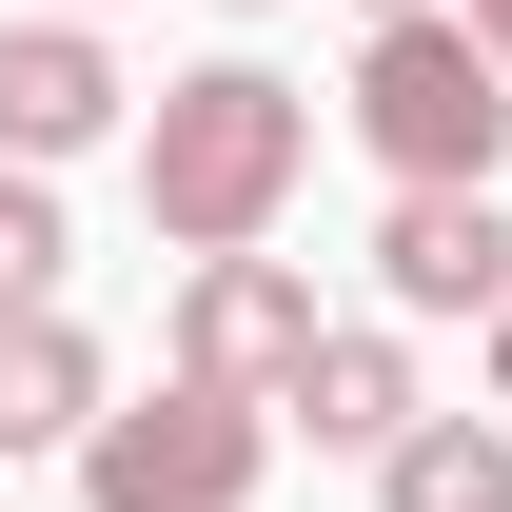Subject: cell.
I'll list each match as a JSON object with an SVG mask.
<instances>
[{
  "mask_svg": "<svg viewBox=\"0 0 512 512\" xmlns=\"http://www.w3.org/2000/svg\"><path fill=\"white\" fill-rule=\"evenodd\" d=\"M296 178H316V99H296L276 60L158 79V119H138V217H158L178 256H256Z\"/></svg>",
  "mask_w": 512,
  "mask_h": 512,
  "instance_id": "obj_1",
  "label": "cell"
},
{
  "mask_svg": "<svg viewBox=\"0 0 512 512\" xmlns=\"http://www.w3.org/2000/svg\"><path fill=\"white\" fill-rule=\"evenodd\" d=\"M355 138L394 158V197H493V158H512V60L473 40V20H375Z\"/></svg>",
  "mask_w": 512,
  "mask_h": 512,
  "instance_id": "obj_2",
  "label": "cell"
},
{
  "mask_svg": "<svg viewBox=\"0 0 512 512\" xmlns=\"http://www.w3.org/2000/svg\"><path fill=\"white\" fill-rule=\"evenodd\" d=\"M256 473H276V414H237V394H138L79 434V512H237Z\"/></svg>",
  "mask_w": 512,
  "mask_h": 512,
  "instance_id": "obj_3",
  "label": "cell"
},
{
  "mask_svg": "<svg viewBox=\"0 0 512 512\" xmlns=\"http://www.w3.org/2000/svg\"><path fill=\"white\" fill-rule=\"evenodd\" d=\"M316 335H335V316H316V276H296V256H197V276H178V394L276 414Z\"/></svg>",
  "mask_w": 512,
  "mask_h": 512,
  "instance_id": "obj_4",
  "label": "cell"
},
{
  "mask_svg": "<svg viewBox=\"0 0 512 512\" xmlns=\"http://www.w3.org/2000/svg\"><path fill=\"white\" fill-rule=\"evenodd\" d=\"M119 99L138 79L99 60V20H0V158L20 178H60L79 138H119Z\"/></svg>",
  "mask_w": 512,
  "mask_h": 512,
  "instance_id": "obj_5",
  "label": "cell"
},
{
  "mask_svg": "<svg viewBox=\"0 0 512 512\" xmlns=\"http://www.w3.org/2000/svg\"><path fill=\"white\" fill-rule=\"evenodd\" d=\"M375 296L394 316H512V217L493 197H394L375 217Z\"/></svg>",
  "mask_w": 512,
  "mask_h": 512,
  "instance_id": "obj_6",
  "label": "cell"
},
{
  "mask_svg": "<svg viewBox=\"0 0 512 512\" xmlns=\"http://www.w3.org/2000/svg\"><path fill=\"white\" fill-rule=\"evenodd\" d=\"M79 434H99V335L0 316V453H79Z\"/></svg>",
  "mask_w": 512,
  "mask_h": 512,
  "instance_id": "obj_7",
  "label": "cell"
},
{
  "mask_svg": "<svg viewBox=\"0 0 512 512\" xmlns=\"http://www.w3.org/2000/svg\"><path fill=\"white\" fill-rule=\"evenodd\" d=\"M276 414H296L316 453H394V434H414V355H394V335H316Z\"/></svg>",
  "mask_w": 512,
  "mask_h": 512,
  "instance_id": "obj_8",
  "label": "cell"
},
{
  "mask_svg": "<svg viewBox=\"0 0 512 512\" xmlns=\"http://www.w3.org/2000/svg\"><path fill=\"white\" fill-rule=\"evenodd\" d=\"M375 512H512V434L493 414H414L375 453Z\"/></svg>",
  "mask_w": 512,
  "mask_h": 512,
  "instance_id": "obj_9",
  "label": "cell"
},
{
  "mask_svg": "<svg viewBox=\"0 0 512 512\" xmlns=\"http://www.w3.org/2000/svg\"><path fill=\"white\" fill-rule=\"evenodd\" d=\"M60 178H20V158H0V316H60Z\"/></svg>",
  "mask_w": 512,
  "mask_h": 512,
  "instance_id": "obj_10",
  "label": "cell"
},
{
  "mask_svg": "<svg viewBox=\"0 0 512 512\" xmlns=\"http://www.w3.org/2000/svg\"><path fill=\"white\" fill-rule=\"evenodd\" d=\"M453 20H473V40H493V60H512V0H453Z\"/></svg>",
  "mask_w": 512,
  "mask_h": 512,
  "instance_id": "obj_11",
  "label": "cell"
},
{
  "mask_svg": "<svg viewBox=\"0 0 512 512\" xmlns=\"http://www.w3.org/2000/svg\"><path fill=\"white\" fill-rule=\"evenodd\" d=\"M493 434H512V316H493Z\"/></svg>",
  "mask_w": 512,
  "mask_h": 512,
  "instance_id": "obj_12",
  "label": "cell"
},
{
  "mask_svg": "<svg viewBox=\"0 0 512 512\" xmlns=\"http://www.w3.org/2000/svg\"><path fill=\"white\" fill-rule=\"evenodd\" d=\"M375 20H453V0H375Z\"/></svg>",
  "mask_w": 512,
  "mask_h": 512,
  "instance_id": "obj_13",
  "label": "cell"
},
{
  "mask_svg": "<svg viewBox=\"0 0 512 512\" xmlns=\"http://www.w3.org/2000/svg\"><path fill=\"white\" fill-rule=\"evenodd\" d=\"M217 20H276V0H217Z\"/></svg>",
  "mask_w": 512,
  "mask_h": 512,
  "instance_id": "obj_14",
  "label": "cell"
},
{
  "mask_svg": "<svg viewBox=\"0 0 512 512\" xmlns=\"http://www.w3.org/2000/svg\"><path fill=\"white\" fill-rule=\"evenodd\" d=\"M40 20H99V0H40Z\"/></svg>",
  "mask_w": 512,
  "mask_h": 512,
  "instance_id": "obj_15",
  "label": "cell"
}]
</instances>
